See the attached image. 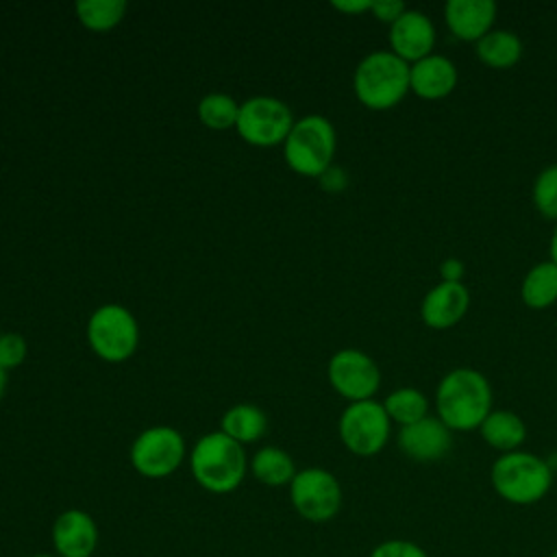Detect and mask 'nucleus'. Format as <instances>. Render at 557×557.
<instances>
[{"instance_id":"obj_19","label":"nucleus","mask_w":557,"mask_h":557,"mask_svg":"<svg viewBox=\"0 0 557 557\" xmlns=\"http://www.w3.org/2000/svg\"><path fill=\"white\" fill-rule=\"evenodd\" d=\"M476 57L496 70L511 67L522 57V39L509 28H492L479 41H474Z\"/></svg>"},{"instance_id":"obj_24","label":"nucleus","mask_w":557,"mask_h":557,"mask_svg":"<svg viewBox=\"0 0 557 557\" xmlns=\"http://www.w3.org/2000/svg\"><path fill=\"white\" fill-rule=\"evenodd\" d=\"M81 24L89 30L102 33L117 26L126 13L124 0H81L74 4Z\"/></svg>"},{"instance_id":"obj_29","label":"nucleus","mask_w":557,"mask_h":557,"mask_svg":"<svg viewBox=\"0 0 557 557\" xmlns=\"http://www.w3.org/2000/svg\"><path fill=\"white\" fill-rule=\"evenodd\" d=\"M370 11L379 22L394 24L407 11V7L403 0H372Z\"/></svg>"},{"instance_id":"obj_1","label":"nucleus","mask_w":557,"mask_h":557,"mask_svg":"<svg viewBox=\"0 0 557 557\" xmlns=\"http://www.w3.org/2000/svg\"><path fill=\"white\" fill-rule=\"evenodd\" d=\"M437 418L450 431L479 429L492 411V385L474 368H453L442 376L435 389Z\"/></svg>"},{"instance_id":"obj_35","label":"nucleus","mask_w":557,"mask_h":557,"mask_svg":"<svg viewBox=\"0 0 557 557\" xmlns=\"http://www.w3.org/2000/svg\"><path fill=\"white\" fill-rule=\"evenodd\" d=\"M30 557H59V555H48V553H37V555H30Z\"/></svg>"},{"instance_id":"obj_15","label":"nucleus","mask_w":557,"mask_h":557,"mask_svg":"<svg viewBox=\"0 0 557 557\" xmlns=\"http://www.w3.org/2000/svg\"><path fill=\"white\" fill-rule=\"evenodd\" d=\"M468 307H470V292L463 285V281L459 283L440 281L424 294L420 302V318L431 329H448L466 315Z\"/></svg>"},{"instance_id":"obj_8","label":"nucleus","mask_w":557,"mask_h":557,"mask_svg":"<svg viewBox=\"0 0 557 557\" xmlns=\"http://www.w3.org/2000/svg\"><path fill=\"white\" fill-rule=\"evenodd\" d=\"M289 107L272 96H252L239 104L237 133L252 146H276L283 144L294 126Z\"/></svg>"},{"instance_id":"obj_9","label":"nucleus","mask_w":557,"mask_h":557,"mask_svg":"<svg viewBox=\"0 0 557 557\" xmlns=\"http://www.w3.org/2000/svg\"><path fill=\"white\" fill-rule=\"evenodd\" d=\"M289 500L296 513L309 522H326L339 513L342 485L324 468L298 470L289 483Z\"/></svg>"},{"instance_id":"obj_16","label":"nucleus","mask_w":557,"mask_h":557,"mask_svg":"<svg viewBox=\"0 0 557 557\" xmlns=\"http://www.w3.org/2000/svg\"><path fill=\"white\" fill-rule=\"evenodd\" d=\"M459 72L453 59L440 52H431L409 67V89L418 94L420 98H444L448 96L457 85Z\"/></svg>"},{"instance_id":"obj_22","label":"nucleus","mask_w":557,"mask_h":557,"mask_svg":"<svg viewBox=\"0 0 557 557\" xmlns=\"http://www.w3.org/2000/svg\"><path fill=\"white\" fill-rule=\"evenodd\" d=\"M520 296L531 309L550 307L557 300V265L550 259L535 263L522 278Z\"/></svg>"},{"instance_id":"obj_4","label":"nucleus","mask_w":557,"mask_h":557,"mask_svg":"<svg viewBox=\"0 0 557 557\" xmlns=\"http://www.w3.org/2000/svg\"><path fill=\"white\" fill-rule=\"evenodd\" d=\"M494 492L511 505H533L553 485V470L546 459L529 450L503 453L490 470Z\"/></svg>"},{"instance_id":"obj_5","label":"nucleus","mask_w":557,"mask_h":557,"mask_svg":"<svg viewBox=\"0 0 557 557\" xmlns=\"http://www.w3.org/2000/svg\"><path fill=\"white\" fill-rule=\"evenodd\" d=\"M335 146L337 135L331 120L311 113L294 122L287 139L283 141V154L296 174L318 178L329 165H333Z\"/></svg>"},{"instance_id":"obj_25","label":"nucleus","mask_w":557,"mask_h":557,"mask_svg":"<svg viewBox=\"0 0 557 557\" xmlns=\"http://www.w3.org/2000/svg\"><path fill=\"white\" fill-rule=\"evenodd\" d=\"M237 115H239V104L228 94L213 91V94H207L198 102L200 122L213 131H226V128L235 126Z\"/></svg>"},{"instance_id":"obj_33","label":"nucleus","mask_w":557,"mask_h":557,"mask_svg":"<svg viewBox=\"0 0 557 557\" xmlns=\"http://www.w3.org/2000/svg\"><path fill=\"white\" fill-rule=\"evenodd\" d=\"M548 252H550V261L557 265V226L553 228V235L548 242Z\"/></svg>"},{"instance_id":"obj_28","label":"nucleus","mask_w":557,"mask_h":557,"mask_svg":"<svg viewBox=\"0 0 557 557\" xmlns=\"http://www.w3.org/2000/svg\"><path fill=\"white\" fill-rule=\"evenodd\" d=\"M370 557H429L426 550L411 540H385L370 550Z\"/></svg>"},{"instance_id":"obj_10","label":"nucleus","mask_w":557,"mask_h":557,"mask_svg":"<svg viewBox=\"0 0 557 557\" xmlns=\"http://www.w3.org/2000/svg\"><path fill=\"white\" fill-rule=\"evenodd\" d=\"M131 463L146 479H165L185 459V440L172 426H150L131 444Z\"/></svg>"},{"instance_id":"obj_7","label":"nucleus","mask_w":557,"mask_h":557,"mask_svg":"<svg viewBox=\"0 0 557 557\" xmlns=\"http://www.w3.org/2000/svg\"><path fill=\"white\" fill-rule=\"evenodd\" d=\"M337 429H339V440L350 453L359 457H372L381 453L383 446L387 444L392 420L383 403L368 398V400L348 403V407L339 416Z\"/></svg>"},{"instance_id":"obj_34","label":"nucleus","mask_w":557,"mask_h":557,"mask_svg":"<svg viewBox=\"0 0 557 557\" xmlns=\"http://www.w3.org/2000/svg\"><path fill=\"white\" fill-rule=\"evenodd\" d=\"M4 389H7V370L0 368V400L4 396Z\"/></svg>"},{"instance_id":"obj_6","label":"nucleus","mask_w":557,"mask_h":557,"mask_svg":"<svg viewBox=\"0 0 557 557\" xmlns=\"http://www.w3.org/2000/svg\"><path fill=\"white\" fill-rule=\"evenodd\" d=\"M87 342L100 359L124 361L139 344L137 320L122 305H102L87 320Z\"/></svg>"},{"instance_id":"obj_36","label":"nucleus","mask_w":557,"mask_h":557,"mask_svg":"<svg viewBox=\"0 0 557 557\" xmlns=\"http://www.w3.org/2000/svg\"><path fill=\"white\" fill-rule=\"evenodd\" d=\"M548 557H557V550H553V553H550V555H548Z\"/></svg>"},{"instance_id":"obj_26","label":"nucleus","mask_w":557,"mask_h":557,"mask_svg":"<svg viewBox=\"0 0 557 557\" xmlns=\"http://www.w3.org/2000/svg\"><path fill=\"white\" fill-rule=\"evenodd\" d=\"M533 205L550 220H557V163L546 165L533 181Z\"/></svg>"},{"instance_id":"obj_32","label":"nucleus","mask_w":557,"mask_h":557,"mask_svg":"<svg viewBox=\"0 0 557 557\" xmlns=\"http://www.w3.org/2000/svg\"><path fill=\"white\" fill-rule=\"evenodd\" d=\"M331 4L344 13H363V11H370L372 0H333Z\"/></svg>"},{"instance_id":"obj_30","label":"nucleus","mask_w":557,"mask_h":557,"mask_svg":"<svg viewBox=\"0 0 557 557\" xmlns=\"http://www.w3.org/2000/svg\"><path fill=\"white\" fill-rule=\"evenodd\" d=\"M320 185L331 191V194H337L342 191L346 185H348V176H346V170L339 168V165H329L320 176Z\"/></svg>"},{"instance_id":"obj_18","label":"nucleus","mask_w":557,"mask_h":557,"mask_svg":"<svg viewBox=\"0 0 557 557\" xmlns=\"http://www.w3.org/2000/svg\"><path fill=\"white\" fill-rule=\"evenodd\" d=\"M483 442L503 453L518 450L527 437V426L516 411L509 409H492L487 418L479 426Z\"/></svg>"},{"instance_id":"obj_11","label":"nucleus","mask_w":557,"mask_h":557,"mask_svg":"<svg viewBox=\"0 0 557 557\" xmlns=\"http://www.w3.org/2000/svg\"><path fill=\"white\" fill-rule=\"evenodd\" d=\"M326 374L333 389L350 403L372 398L381 385V370L376 361L359 348L337 350L329 359Z\"/></svg>"},{"instance_id":"obj_2","label":"nucleus","mask_w":557,"mask_h":557,"mask_svg":"<svg viewBox=\"0 0 557 557\" xmlns=\"http://www.w3.org/2000/svg\"><path fill=\"white\" fill-rule=\"evenodd\" d=\"M189 468L200 487L213 494H228L246 476V453L239 442L222 431H213L194 444Z\"/></svg>"},{"instance_id":"obj_13","label":"nucleus","mask_w":557,"mask_h":557,"mask_svg":"<svg viewBox=\"0 0 557 557\" xmlns=\"http://www.w3.org/2000/svg\"><path fill=\"white\" fill-rule=\"evenodd\" d=\"M52 546L59 557H94L98 524L83 509H65L54 518Z\"/></svg>"},{"instance_id":"obj_3","label":"nucleus","mask_w":557,"mask_h":557,"mask_svg":"<svg viewBox=\"0 0 557 557\" xmlns=\"http://www.w3.org/2000/svg\"><path fill=\"white\" fill-rule=\"evenodd\" d=\"M409 67L392 50H372L355 67L352 87L359 102L368 109L383 111L396 107L409 89Z\"/></svg>"},{"instance_id":"obj_20","label":"nucleus","mask_w":557,"mask_h":557,"mask_svg":"<svg viewBox=\"0 0 557 557\" xmlns=\"http://www.w3.org/2000/svg\"><path fill=\"white\" fill-rule=\"evenodd\" d=\"M250 470L255 479L263 485L270 487H281L289 485L292 479L296 476V466L294 459L278 446H263L252 455Z\"/></svg>"},{"instance_id":"obj_27","label":"nucleus","mask_w":557,"mask_h":557,"mask_svg":"<svg viewBox=\"0 0 557 557\" xmlns=\"http://www.w3.org/2000/svg\"><path fill=\"white\" fill-rule=\"evenodd\" d=\"M26 339L20 333H2L0 335V368L13 370L26 359Z\"/></svg>"},{"instance_id":"obj_12","label":"nucleus","mask_w":557,"mask_h":557,"mask_svg":"<svg viewBox=\"0 0 557 557\" xmlns=\"http://www.w3.org/2000/svg\"><path fill=\"white\" fill-rule=\"evenodd\" d=\"M398 448L413 461H437L453 448V431L437 416H424L413 424L400 426Z\"/></svg>"},{"instance_id":"obj_23","label":"nucleus","mask_w":557,"mask_h":557,"mask_svg":"<svg viewBox=\"0 0 557 557\" xmlns=\"http://www.w3.org/2000/svg\"><path fill=\"white\" fill-rule=\"evenodd\" d=\"M383 407L389 420L398 422L400 426L413 424L429 416V398L416 387H398L389 392L383 400Z\"/></svg>"},{"instance_id":"obj_17","label":"nucleus","mask_w":557,"mask_h":557,"mask_svg":"<svg viewBox=\"0 0 557 557\" xmlns=\"http://www.w3.org/2000/svg\"><path fill=\"white\" fill-rule=\"evenodd\" d=\"M494 0H448L444 4V20L455 37L463 41H479L496 20Z\"/></svg>"},{"instance_id":"obj_14","label":"nucleus","mask_w":557,"mask_h":557,"mask_svg":"<svg viewBox=\"0 0 557 557\" xmlns=\"http://www.w3.org/2000/svg\"><path fill=\"white\" fill-rule=\"evenodd\" d=\"M389 46L407 63H413L435 48L433 20L418 9H407L394 24H389Z\"/></svg>"},{"instance_id":"obj_31","label":"nucleus","mask_w":557,"mask_h":557,"mask_svg":"<svg viewBox=\"0 0 557 557\" xmlns=\"http://www.w3.org/2000/svg\"><path fill=\"white\" fill-rule=\"evenodd\" d=\"M466 274V265L461 259L457 257H446L442 263H440V276L442 281H448V283H459Z\"/></svg>"},{"instance_id":"obj_21","label":"nucleus","mask_w":557,"mask_h":557,"mask_svg":"<svg viewBox=\"0 0 557 557\" xmlns=\"http://www.w3.org/2000/svg\"><path fill=\"white\" fill-rule=\"evenodd\" d=\"M265 426H268L265 413L250 403L233 405L222 416V433H226L231 440L239 442L242 446L257 442L265 433Z\"/></svg>"}]
</instances>
